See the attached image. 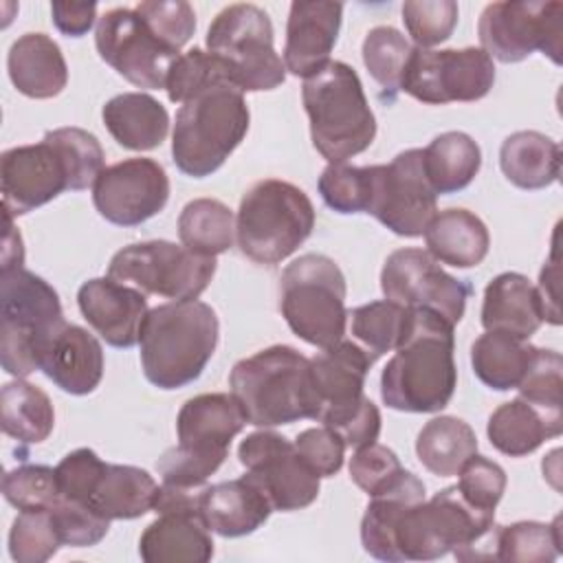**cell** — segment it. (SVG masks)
I'll list each match as a JSON object with an SVG mask.
<instances>
[{"label": "cell", "instance_id": "cell-1", "mask_svg": "<svg viewBox=\"0 0 563 563\" xmlns=\"http://www.w3.org/2000/svg\"><path fill=\"white\" fill-rule=\"evenodd\" d=\"M453 325L424 308H407L402 336L380 374V398L394 411L435 413L455 391Z\"/></svg>", "mask_w": 563, "mask_h": 563}, {"label": "cell", "instance_id": "cell-2", "mask_svg": "<svg viewBox=\"0 0 563 563\" xmlns=\"http://www.w3.org/2000/svg\"><path fill=\"white\" fill-rule=\"evenodd\" d=\"M218 336V314L205 301H169L152 308L139 336L145 378L165 391L194 383L211 361Z\"/></svg>", "mask_w": 563, "mask_h": 563}, {"label": "cell", "instance_id": "cell-3", "mask_svg": "<svg viewBox=\"0 0 563 563\" xmlns=\"http://www.w3.org/2000/svg\"><path fill=\"white\" fill-rule=\"evenodd\" d=\"M301 101L314 150L328 163H345L365 152L376 136V117L356 70L339 59L303 79Z\"/></svg>", "mask_w": 563, "mask_h": 563}, {"label": "cell", "instance_id": "cell-4", "mask_svg": "<svg viewBox=\"0 0 563 563\" xmlns=\"http://www.w3.org/2000/svg\"><path fill=\"white\" fill-rule=\"evenodd\" d=\"M251 112L244 92L229 81L205 86L180 103L172 132V158L191 178L211 176L244 141Z\"/></svg>", "mask_w": 563, "mask_h": 563}, {"label": "cell", "instance_id": "cell-5", "mask_svg": "<svg viewBox=\"0 0 563 563\" xmlns=\"http://www.w3.org/2000/svg\"><path fill=\"white\" fill-rule=\"evenodd\" d=\"M229 387L249 424L262 429L317 416L310 358L290 345H271L238 361L229 374Z\"/></svg>", "mask_w": 563, "mask_h": 563}, {"label": "cell", "instance_id": "cell-6", "mask_svg": "<svg viewBox=\"0 0 563 563\" xmlns=\"http://www.w3.org/2000/svg\"><path fill=\"white\" fill-rule=\"evenodd\" d=\"M314 229V207L288 180H257L240 200L235 242L251 262L275 266L290 257Z\"/></svg>", "mask_w": 563, "mask_h": 563}, {"label": "cell", "instance_id": "cell-7", "mask_svg": "<svg viewBox=\"0 0 563 563\" xmlns=\"http://www.w3.org/2000/svg\"><path fill=\"white\" fill-rule=\"evenodd\" d=\"M345 275L321 253L292 260L279 279V310L288 328L306 343L325 350L345 334Z\"/></svg>", "mask_w": 563, "mask_h": 563}, {"label": "cell", "instance_id": "cell-8", "mask_svg": "<svg viewBox=\"0 0 563 563\" xmlns=\"http://www.w3.org/2000/svg\"><path fill=\"white\" fill-rule=\"evenodd\" d=\"M64 323L57 290L40 275L20 268L0 271V361L15 378L37 369L42 341Z\"/></svg>", "mask_w": 563, "mask_h": 563}, {"label": "cell", "instance_id": "cell-9", "mask_svg": "<svg viewBox=\"0 0 563 563\" xmlns=\"http://www.w3.org/2000/svg\"><path fill=\"white\" fill-rule=\"evenodd\" d=\"M205 42L242 92L275 90L286 79L284 59L273 46L271 18L257 4L224 7L209 24Z\"/></svg>", "mask_w": 563, "mask_h": 563}, {"label": "cell", "instance_id": "cell-10", "mask_svg": "<svg viewBox=\"0 0 563 563\" xmlns=\"http://www.w3.org/2000/svg\"><path fill=\"white\" fill-rule=\"evenodd\" d=\"M216 268V257L198 255L167 240H147L119 249L108 264V277L143 295L189 301L207 290Z\"/></svg>", "mask_w": 563, "mask_h": 563}, {"label": "cell", "instance_id": "cell-11", "mask_svg": "<svg viewBox=\"0 0 563 563\" xmlns=\"http://www.w3.org/2000/svg\"><path fill=\"white\" fill-rule=\"evenodd\" d=\"M479 48L501 64H517L534 51L561 64L563 2L504 0L490 2L477 22Z\"/></svg>", "mask_w": 563, "mask_h": 563}, {"label": "cell", "instance_id": "cell-12", "mask_svg": "<svg viewBox=\"0 0 563 563\" xmlns=\"http://www.w3.org/2000/svg\"><path fill=\"white\" fill-rule=\"evenodd\" d=\"M495 84L493 59L475 46L418 48L407 62L400 92L429 106L484 99Z\"/></svg>", "mask_w": 563, "mask_h": 563}, {"label": "cell", "instance_id": "cell-13", "mask_svg": "<svg viewBox=\"0 0 563 563\" xmlns=\"http://www.w3.org/2000/svg\"><path fill=\"white\" fill-rule=\"evenodd\" d=\"M380 290L385 299L402 308H424L440 314L453 328L466 312L473 286L442 271L422 249H398L387 255L380 271Z\"/></svg>", "mask_w": 563, "mask_h": 563}, {"label": "cell", "instance_id": "cell-14", "mask_svg": "<svg viewBox=\"0 0 563 563\" xmlns=\"http://www.w3.org/2000/svg\"><path fill=\"white\" fill-rule=\"evenodd\" d=\"M99 57L136 88H165L167 73L176 57L174 48L161 42L136 9L117 7L106 11L95 26Z\"/></svg>", "mask_w": 563, "mask_h": 563}, {"label": "cell", "instance_id": "cell-15", "mask_svg": "<svg viewBox=\"0 0 563 563\" xmlns=\"http://www.w3.org/2000/svg\"><path fill=\"white\" fill-rule=\"evenodd\" d=\"M435 213L438 194L424 174L422 150L411 147L396 154L391 163L376 165L369 216L383 227L400 238H420Z\"/></svg>", "mask_w": 563, "mask_h": 563}, {"label": "cell", "instance_id": "cell-16", "mask_svg": "<svg viewBox=\"0 0 563 563\" xmlns=\"http://www.w3.org/2000/svg\"><path fill=\"white\" fill-rule=\"evenodd\" d=\"M238 460L268 497L273 510L308 508L319 497V479L297 455L295 444L271 429L249 433L238 446Z\"/></svg>", "mask_w": 563, "mask_h": 563}, {"label": "cell", "instance_id": "cell-17", "mask_svg": "<svg viewBox=\"0 0 563 563\" xmlns=\"http://www.w3.org/2000/svg\"><path fill=\"white\" fill-rule=\"evenodd\" d=\"M169 200L165 167L145 156L125 158L106 167L92 185V205L99 216L119 227H139L161 213Z\"/></svg>", "mask_w": 563, "mask_h": 563}, {"label": "cell", "instance_id": "cell-18", "mask_svg": "<svg viewBox=\"0 0 563 563\" xmlns=\"http://www.w3.org/2000/svg\"><path fill=\"white\" fill-rule=\"evenodd\" d=\"M0 185L4 211L13 218L35 211L62 191H70L66 163L48 139L4 150L0 156Z\"/></svg>", "mask_w": 563, "mask_h": 563}, {"label": "cell", "instance_id": "cell-19", "mask_svg": "<svg viewBox=\"0 0 563 563\" xmlns=\"http://www.w3.org/2000/svg\"><path fill=\"white\" fill-rule=\"evenodd\" d=\"M372 363L374 361L358 343L345 339L310 358L317 422L332 429L363 402V387Z\"/></svg>", "mask_w": 563, "mask_h": 563}, {"label": "cell", "instance_id": "cell-20", "mask_svg": "<svg viewBox=\"0 0 563 563\" xmlns=\"http://www.w3.org/2000/svg\"><path fill=\"white\" fill-rule=\"evenodd\" d=\"M77 306L88 325L108 345L121 350L139 343L141 325L150 312L141 290L110 277L84 282L77 290Z\"/></svg>", "mask_w": 563, "mask_h": 563}, {"label": "cell", "instance_id": "cell-21", "mask_svg": "<svg viewBox=\"0 0 563 563\" xmlns=\"http://www.w3.org/2000/svg\"><path fill=\"white\" fill-rule=\"evenodd\" d=\"M37 369L70 396L92 394L103 378V347L75 323H59L37 350Z\"/></svg>", "mask_w": 563, "mask_h": 563}, {"label": "cell", "instance_id": "cell-22", "mask_svg": "<svg viewBox=\"0 0 563 563\" xmlns=\"http://www.w3.org/2000/svg\"><path fill=\"white\" fill-rule=\"evenodd\" d=\"M343 4L330 0H295L288 11L284 66L295 77H310L330 62L339 40Z\"/></svg>", "mask_w": 563, "mask_h": 563}, {"label": "cell", "instance_id": "cell-23", "mask_svg": "<svg viewBox=\"0 0 563 563\" xmlns=\"http://www.w3.org/2000/svg\"><path fill=\"white\" fill-rule=\"evenodd\" d=\"M246 424L249 418L233 394H198L189 398L178 411V444L202 455L227 460L231 440Z\"/></svg>", "mask_w": 563, "mask_h": 563}, {"label": "cell", "instance_id": "cell-24", "mask_svg": "<svg viewBox=\"0 0 563 563\" xmlns=\"http://www.w3.org/2000/svg\"><path fill=\"white\" fill-rule=\"evenodd\" d=\"M139 556L145 563H207L213 556L211 530L200 510H165L143 530Z\"/></svg>", "mask_w": 563, "mask_h": 563}, {"label": "cell", "instance_id": "cell-25", "mask_svg": "<svg viewBox=\"0 0 563 563\" xmlns=\"http://www.w3.org/2000/svg\"><path fill=\"white\" fill-rule=\"evenodd\" d=\"M200 512L211 532L235 539L262 528L273 512L264 490L249 477L218 482L202 488Z\"/></svg>", "mask_w": 563, "mask_h": 563}, {"label": "cell", "instance_id": "cell-26", "mask_svg": "<svg viewBox=\"0 0 563 563\" xmlns=\"http://www.w3.org/2000/svg\"><path fill=\"white\" fill-rule=\"evenodd\" d=\"M543 310L537 288L521 273H499L484 288L482 325L488 332H504L521 341L541 328Z\"/></svg>", "mask_w": 563, "mask_h": 563}, {"label": "cell", "instance_id": "cell-27", "mask_svg": "<svg viewBox=\"0 0 563 563\" xmlns=\"http://www.w3.org/2000/svg\"><path fill=\"white\" fill-rule=\"evenodd\" d=\"M9 79L31 99H53L68 84V66L59 44L46 33L20 35L7 55Z\"/></svg>", "mask_w": 563, "mask_h": 563}, {"label": "cell", "instance_id": "cell-28", "mask_svg": "<svg viewBox=\"0 0 563 563\" xmlns=\"http://www.w3.org/2000/svg\"><path fill=\"white\" fill-rule=\"evenodd\" d=\"M424 244L435 262L453 268H473L488 255L490 235L479 216L451 207L433 216L424 231Z\"/></svg>", "mask_w": 563, "mask_h": 563}, {"label": "cell", "instance_id": "cell-29", "mask_svg": "<svg viewBox=\"0 0 563 563\" xmlns=\"http://www.w3.org/2000/svg\"><path fill=\"white\" fill-rule=\"evenodd\" d=\"M110 136L125 150H156L169 132L165 106L147 92H121L101 110Z\"/></svg>", "mask_w": 563, "mask_h": 563}, {"label": "cell", "instance_id": "cell-30", "mask_svg": "<svg viewBox=\"0 0 563 563\" xmlns=\"http://www.w3.org/2000/svg\"><path fill=\"white\" fill-rule=\"evenodd\" d=\"M499 167L519 189H545L561 176V145L537 130H519L504 139Z\"/></svg>", "mask_w": 563, "mask_h": 563}, {"label": "cell", "instance_id": "cell-31", "mask_svg": "<svg viewBox=\"0 0 563 563\" xmlns=\"http://www.w3.org/2000/svg\"><path fill=\"white\" fill-rule=\"evenodd\" d=\"M563 420H556L523 398H512L499 405L486 424L490 444L508 455L523 457L537 451L545 440L561 435Z\"/></svg>", "mask_w": 563, "mask_h": 563}, {"label": "cell", "instance_id": "cell-32", "mask_svg": "<svg viewBox=\"0 0 563 563\" xmlns=\"http://www.w3.org/2000/svg\"><path fill=\"white\" fill-rule=\"evenodd\" d=\"M422 165L438 196L457 194L475 180L482 167V150L466 132H442L422 150Z\"/></svg>", "mask_w": 563, "mask_h": 563}, {"label": "cell", "instance_id": "cell-33", "mask_svg": "<svg viewBox=\"0 0 563 563\" xmlns=\"http://www.w3.org/2000/svg\"><path fill=\"white\" fill-rule=\"evenodd\" d=\"M156 493L158 484L145 468L132 464H106L90 504L110 521L136 519L154 510Z\"/></svg>", "mask_w": 563, "mask_h": 563}, {"label": "cell", "instance_id": "cell-34", "mask_svg": "<svg viewBox=\"0 0 563 563\" xmlns=\"http://www.w3.org/2000/svg\"><path fill=\"white\" fill-rule=\"evenodd\" d=\"M0 424L9 438L22 444L44 442L55 427V409L48 394L22 378L4 383L0 391Z\"/></svg>", "mask_w": 563, "mask_h": 563}, {"label": "cell", "instance_id": "cell-35", "mask_svg": "<svg viewBox=\"0 0 563 563\" xmlns=\"http://www.w3.org/2000/svg\"><path fill=\"white\" fill-rule=\"evenodd\" d=\"M477 453V435L468 422L457 416L431 418L416 438V455L420 464L438 475L453 477L462 464Z\"/></svg>", "mask_w": 563, "mask_h": 563}, {"label": "cell", "instance_id": "cell-36", "mask_svg": "<svg viewBox=\"0 0 563 563\" xmlns=\"http://www.w3.org/2000/svg\"><path fill=\"white\" fill-rule=\"evenodd\" d=\"M534 345L504 332H484L471 345L475 376L495 391L517 389L528 369Z\"/></svg>", "mask_w": 563, "mask_h": 563}, {"label": "cell", "instance_id": "cell-37", "mask_svg": "<svg viewBox=\"0 0 563 563\" xmlns=\"http://www.w3.org/2000/svg\"><path fill=\"white\" fill-rule=\"evenodd\" d=\"M180 244L198 255L227 253L235 240V216L216 198H194L178 216Z\"/></svg>", "mask_w": 563, "mask_h": 563}, {"label": "cell", "instance_id": "cell-38", "mask_svg": "<svg viewBox=\"0 0 563 563\" xmlns=\"http://www.w3.org/2000/svg\"><path fill=\"white\" fill-rule=\"evenodd\" d=\"M411 51L413 46L407 42V37L389 24L367 31L361 55L367 73L380 86L383 101L391 103L398 97Z\"/></svg>", "mask_w": 563, "mask_h": 563}, {"label": "cell", "instance_id": "cell-39", "mask_svg": "<svg viewBox=\"0 0 563 563\" xmlns=\"http://www.w3.org/2000/svg\"><path fill=\"white\" fill-rule=\"evenodd\" d=\"M561 554V517L552 523L515 521L497 528V561L550 563Z\"/></svg>", "mask_w": 563, "mask_h": 563}, {"label": "cell", "instance_id": "cell-40", "mask_svg": "<svg viewBox=\"0 0 563 563\" xmlns=\"http://www.w3.org/2000/svg\"><path fill=\"white\" fill-rule=\"evenodd\" d=\"M347 317H352L354 343H358L367 356L376 361L383 354L396 350L405 330L407 308L389 299H378L354 308L347 312Z\"/></svg>", "mask_w": 563, "mask_h": 563}, {"label": "cell", "instance_id": "cell-41", "mask_svg": "<svg viewBox=\"0 0 563 563\" xmlns=\"http://www.w3.org/2000/svg\"><path fill=\"white\" fill-rule=\"evenodd\" d=\"M376 165L328 163L319 176V194L323 202L336 213H369L374 198Z\"/></svg>", "mask_w": 563, "mask_h": 563}, {"label": "cell", "instance_id": "cell-42", "mask_svg": "<svg viewBox=\"0 0 563 563\" xmlns=\"http://www.w3.org/2000/svg\"><path fill=\"white\" fill-rule=\"evenodd\" d=\"M62 154L68 169V189L81 191L95 185L106 169V154L99 139L84 128H57L44 134Z\"/></svg>", "mask_w": 563, "mask_h": 563}, {"label": "cell", "instance_id": "cell-43", "mask_svg": "<svg viewBox=\"0 0 563 563\" xmlns=\"http://www.w3.org/2000/svg\"><path fill=\"white\" fill-rule=\"evenodd\" d=\"M519 398L541 409L543 413L563 420V358L556 350L537 347L521 376Z\"/></svg>", "mask_w": 563, "mask_h": 563}, {"label": "cell", "instance_id": "cell-44", "mask_svg": "<svg viewBox=\"0 0 563 563\" xmlns=\"http://www.w3.org/2000/svg\"><path fill=\"white\" fill-rule=\"evenodd\" d=\"M51 510H20L9 530V554L15 563H44L62 548Z\"/></svg>", "mask_w": 563, "mask_h": 563}, {"label": "cell", "instance_id": "cell-45", "mask_svg": "<svg viewBox=\"0 0 563 563\" xmlns=\"http://www.w3.org/2000/svg\"><path fill=\"white\" fill-rule=\"evenodd\" d=\"M2 495L18 510H51L62 497L57 473L46 464H22L7 471Z\"/></svg>", "mask_w": 563, "mask_h": 563}, {"label": "cell", "instance_id": "cell-46", "mask_svg": "<svg viewBox=\"0 0 563 563\" xmlns=\"http://www.w3.org/2000/svg\"><path fill=\"white\" fill-rule=\"evenodd\" d=\"M457 15L453 0H407L402 4V24L418 48L446 42L457 26Z\"/></svg>", "mask_w": 563, "mask_h": 563}, {"label": "cell", "instance_id": "cell-47", "mask_svg": "<svg viewBox=\"0 0 563 563\" xmlns=\"http://www.w3.org/2000/svg\"><path fill=\"white\" fill-rule=\"evenodd\" d=\"M218 81L231 84L227 68L209 51L194 46L187 53H180L172 64L165 79V90L172 103H185L191 95Z\"/></svg>", "mask_w": 563, "mask_h": 563}, {"label": "cell", "instance_id": "cell-48", "mask_svg": "<svg viewBox=\"0 0 563 563\" xmlns=\"http://www.w3.org/2000/svg\"><path fill=\"white\" fill-rule=\"evenodd\" d=\"M134 9L150 31L176 53H180L196 31V13L185 0H145Z\"/></svg>", "mask_w": 563, "mask_h": 563}, {"label": "cell", "instance_id": "cell-49", "mask_svg": "<svg viewBox=\"0 0 563 563\" xmlns=\"http://www.w3.org/2000/svg\"><path fill=\"white\" fill-rule=\"evenodd\" d=\"M51 512L59 530L62 543L70 548L97 545L110 530V519H106L88 501L59 497V501L51 508Z\"/></svg>", "mask_w": 563, "mask_h": 563}, {"label": "cell", "instance_id": "cell-50", "mask_svg": "<svg viewBox=\"0 0 563 563\" xmlns=\"http://www.w3.org/2000/svg\"><path fill=\"white\" fill-rule=\"evenodd\" d=\"M460 479H457V488L462 493V497L477 506V508H484V510H495L497 504L501 501L504 493H506V484H508V477H506V471L484 457V455H471L462 468H460Z\"/></svg>", "mask_w": 563, "mask_h": 563}, {"label": "cell", "instance_id": "cell-51", "mask_svg": "<svg viewBox=\"0 0 563 563\" xmlns=\"http://www.w3.org/2000/svg\"><path fill=\"white\" fill-rule=\"evenodd\" d=\"M106 464L92 449L81 446L66 453L55 466L59 495L75 501H88L106 471Z\"/></svg>", "mask_w": 563, "mask_h": 563}, {"label": "cell", "instance_id": "cell-52", "mask_svg": "<svg viewBox=\"0 0 563 563\" xmlns=\"http://www.w3.org/2000/svg\"><path fill=\"white\" fill-rule=\"evenodd\" d=\"M295 451L303 460V464L317 475V477H332L341 471L343 457H345V442L343 438L321 424V427H310L303 429L295 438Z\"/></svg>", "mask_w": 563, "mask_h": 563}, {"label": "cell", "instance_id": "cell-53", "mask_svg": "<svg viewBox=\"0 0 563 563\" xmlns=\"http://www.w3.org/2000/svg\"><path fill=\"white\" fill-rule=\"evenodd\" d=\"M400 471L402 464L398 455L389 446L378 442L356 449L350 457V477L367 497L380 493L398 477Z\"/></svg>", "mask_w": 563, "mask_h": 563}, {"label": "cell", "instance_id": "cell-54", "mask_svg": "<svg viewBox=\"0 0 563 563\" xmlns=\"http://www.w3.org/2000/svg\"><path fill=\"white\" fill-rule=\"evenodd\" d=\"M222 462L224 460L220 457L202 455L176 444L156 460V471L163 484L183 486V488H202L207 486V479L222 466Z\"/></svg>", "mask_w": 563, "mask_h": 563}, {"label": "cell", "instance_id": "cell-55", "mask_svg": "<svg viewBox=\"0 0 563 563\" xmlns=\"http://www.w3.org/2000/svg\"><path fill=\"white\" fill-rule=\"evenodd\" d=\"M380 411L378 407L365 396L363 402L350 413L345 416L339 424H334L332 429L343 438L347 449H361L367 446L372 442L378 440L380 435Z\"/></svg>", "mask_w": 563, "mask_h": 563}, {"label": "cell", "instance_id": "cell-56", "mask_svg": "<svg viewBox=\"0 0 563 563\" xmlns=\"http://www.w3.org/2000/svg\"><path fill=\"white\" fill-rule=\"evenodd\" d=\"M51 15L55 29L66 37L86 35L95 20H99L95 2H53Z\"/></svg>", "mask_w": 563, "mask_h": 563}, {"label": "cell", "instance_id": "cell-57", "mask_svg": "<svg viewBox=\"0 0 563 563\" xmlns=\"http://www.w3.org/2000/svg\"><path fill=\"white\" fill-rule=\"evenodd\" d=\"M559 279H561V266H559V249H556V233H554L550 260L541 268L539 286H534L537 295H539V301H541V310H543V323H552V325L561 323Z\"/></svg>", "mask_w": 563, "mask_h": 563}, {"label": "cell", "instance_id": "cell-58", "mask_svg": "<svg viewBox=\"0 0 563 563\" xmlns=\"http://www.w3.org/2000/svg\"><path fill=\"white\" fill-rule=\"evenodd\" d=\"M22 264H24L22 235L13 227V216L4 211V238H2V266H0V271L20 268Z\"/></svg>", "mask_w": 563, "mask_h": 563}]
</instances>
